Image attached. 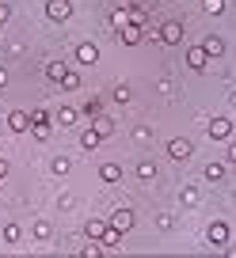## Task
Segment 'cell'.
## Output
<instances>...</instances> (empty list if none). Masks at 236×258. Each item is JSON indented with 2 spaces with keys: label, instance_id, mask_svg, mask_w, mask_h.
<instances>
[{
  "label": "cell",
  "instance_id": "cell-1",
  "mask_svg": "<svg viewBox=\"0 0 236 258\" xmlns=\"http://www.w3.org/2000/svg\"><path fill=\"white\" fill-rule=\"evenodd\" d=\"M156 42H160V46H175V42H183V23L168 19V23L156 31Z\"/></svg>",
  "mask_w": 236,
  "mask_h": 258
},
{
  "label": "cell",
  "instance_id": "cell-2",
  "mask_svg": "<svg viewBox=\"0 0 236 258\" xmlns=\"http://www.w3.org/2000/svg\"><path fill=\"white\" fill-rule=\"evenodd\" d=\"M46 16L57 19V23H65V19L73 16V4H69V0H46Z\"/></svg>",
  "mask_w": 236,
  "mask_h": 258
},
{
  "label": "cell",
  "instance_id": "cell-3",
  "mask_svg": "<svg viewBox=\"0 0 236 258\" xmlns=\"http://www.w3.org/2000/svg\"><path fill=\"white\" fill-rule=\"evenodd\" d=\"M206 239H210L213 247H225V243H228V224H225V220H213V224L206 228Z\"/></svg>",
  "mask_w": 236,
  "mask_h": 258
},
{
  "label": "cell",
  "instance_id": "cell-4",
  "mask_svg": "<svg viewBox=\"0 0 236 258\" xmlns=\"http://www.w3.org/2000/svg\"><path fill=\"white\" fill-rule=\"evenodd\" d=\"M206 133H210L213 141H228V133H232V121H228V118H210Z\"/></svg>",
  "mask_w": 236,
  "mask_h": 258
},
{
  "label": "cell",
  "instance_id": "cell-5",
  "mask_svg": "<svg viewBox=\"0 0 236 258\" xmlns=\"http://www.w3.org/2000/svg\"><path fill=\"white\" fill-rule=\"evenodd\" d=\"M111 224L118 228V232H130V228L137 224V217H133L130 209H114V213H111Z\"/></svg>",
  "mask_w": 236,
  "mask_h": 258
},
{
  "label": "cell",
  "instance_id": "cell-6",
  "mask_svg": "<svg viewBox=\"0 0 236 258\" xmlns=\"http://www.w3.org/2000/svg\"><path fill=\"white\" fill-rule=\"evenodd\" d=\"M206 61H210L206 46H191V49H187V64L195 69V73H202V69H206Z\"/></svg>",
  "mask_w": 236,
  "mask_h": 258
},
{
  "label": "cell",
  "instance_id": "cell-7",
  "mask_svg": "<svg viewBox=\"0 0 236 258\" xmlns=\"http://www.w3.org/2000/svg\"><path fill=\"white\" fill-rule=\"evenodd\" d=\"M191 152H195V148H191V141H183V137L168 141V156H171V160H187Z\"/></svg>",
  "mask_w": 236,
  "mask_h": 258
},
{
  "label": "cell",
  "instance_id": "cell-8",
  "mask_svg": "<svg viewBox=\"0 0 236 258\" xmlns=\"http://www.w3.org/2000/svg\"><path fill=\"white\" fill-rule=\"evenodd\" d=\"M8 125H12V133H31V114L12 110V114H8Z\"/></svg>",
  "mask_w": 236,
  "mask_h": 258
},
{
  "label": "cell",
  "instance_id": "cell-9",
  "mask_svg": "<svg viewBox=\"0 0 236 258\" xmlns=\"http://www.w3.org/2000/svg\"><path fill=\"white\" fill-rule=\"evenodd\" d=\"M111 228V220H103V217H91L88 224H84V235L88 239H103V232Z\"/></svg>",
  "mask_w": 236,
  "mask_h": 258
},
{
  "label": "cell",
  "instance_id": "cell-10",
  "mask_svg": "<svg viewBox=\"0 0 236 258\" xmlns=\"http://www.w3.org/2000/svg\"><path fill=\"white\" fill-rule=\"evenodd\" d=\"M118 38H122V46H137V42L145 38V31H141L137 23H126L122 31H118Z\"/></svg>",
  "mask_w": 236,
  "mask_h": 258
},
{
  "label": "cell",
  "instance_id": "cell-11",
  "mask_svg": "<svg viewBox=\"0 0 236 258\" xmlns=\"http://www.w3.org/2000/svg\"><path fill=\"white\" fill-rule=\"evenodd\" d=\"M76 61H80V64H96L99 61L96 42H80V46H76Z\"/></svg>",
  "mask_w": 236,
  "mask_h": 258
},
{
  "label": "cell",
  "instance_id": "cell-12",
  "mask_svg": "<svg viewBox=\"0 0 236 258\" xmlns=\"http://www.w3.org/2000/svg\"><path fill=\"white\" fill-rule=\"evenodd\" d=\"M50 171H54V175H69V171H73V156H54V160H50Z\"/></svg>",
  "mask_w": 236,
  "mask_h": 258
},
{
  "label": "cell",
  "instance_id": "cell-13",
  "mask_svg": "<svg viewBox=\"0 0 236 258\" xmlns=\"http://www.w3.org/2000/svg\"><path fill=\"white\" fill-rule=\"evenodd\" d=\"M65 73H69L65 61H50V64H46V76H50V80H57V84L65 80Z\"/></svg>",
  "mask_w": 236,
  "mask_h": 258
},
{
  "label": "cell",
  "instance_id": "cell-14",
  "mask_svg": "<svg viewBox=\"0 0 236 258\" xmlns=\"http://www.w3.org/2000/svg\"><path fill=\"white\" fill-rule=\"evenodd\" d=\"M99 178H103V182H118V178H122V167H118V163H103V167H99Z\"/></svg>",
  "mask_w": 236,
  "mask_h": 258
},
{
  "label": "cell",
  "instance_id": "cell-15",
  "mask_svg": "<svg viewBox=\"0 0 236 258\" xmlns=\"http://www.w3.org/2000/svg\"><path fill=\"white\" fill-rule=\"evenodd\" d=\"M126 23H130V8H114L111 12V27H114V31H122Z\"/></svg>",
  "mask_w": 236,
  "mask_h": 258
},
{
  "label": "cell",
  "instance_id": "cell-16",
  "mask_svg": "<svg viewBox=\"0 0 236 258\" xmlns=\"http://www.w3.org/2000/svg\"><path fill=\"white\" fill-rule=\"evenodd\" d=\"M202 46H206V53H210V57H221V53H225V42H221L217 34H210V38H206Z\"/></svg>",
  "mask_w": 236,
  "mask_h": 258
},
{
  "label": "cell",
  "instance_id": "cell-17",
  "mask_svg": "<svg viewBox=\"0 0 236 258\" xmlns=\"http://www.w3.org/2000/svg\"><path fill=\"white\" fill-rule=\"evenodd\" d=\"M118 239H122V232H118V228L111 224V228H107V232H103V239H99V243H103L107 250H114V247H118Z\"/></svg>",
  "mask_w": 236,
  "mask_h": 258
},
{
  "label": "cell",
  "instance_id": "cell-18",
  "mask_svg": "<svg viewBox=\"0 0 236 258\" xmlns=\"http://www.w3.org/2000/svg\"><path fill=\"white\" fill-rule=\"evenodd\" d=\"M99 141H103V133H99V129H84V133H80V145H84V148H96Z\"/></svg>",
  "mask_w": 236,
  "mask_h": 258
},
{
  "label": "cell",
  "instance_id": "cell-19",
  "mask_svg": "<svg viewBox=\"0 0 236 258\" xmlns=\"http://www.w3.org/2000/svg\"><path fill=\"white\" fill-rule=\"evenodd\" d=\"M137 178H141V182H153V178H156V163H137Z\"/></svg>",
  "mask_w": 236,
  "mask_h": 258
},
{
  "label": "cell",
  "instance_id": "cell-20",
  "mask_svg": "<svg viewBox=\"0 0 236 258\" xmlns=\"http://www.w3.org/2000/svg\"><path fill=\"white\" fill-rule=\"evenodd\" d=\"M206 178H210V182L225 178V163H206Z\"/></svg>",
  "mask_w": 236,
  "mask_h": 258
},
{
  "label": "cell",
  "instance_id": "cell-21",
  "mask_svg": "<svg viewBox=\"0 0 236 258\" xmlns=\"http://www.w3.org/2000/svg\"><path fill=\"white\" fill-rule=\"evenodd\" d=\"M179 202H183V205H198V186H183Z\"/></svg>",
  "mask_w": 236,
  "mask_h": 258
},
{
  "label": "cell",
  "instance_id": "cell-22",
  "mask_svg": "<svg viewBox=\"0 0 236 258\" xmlns=\"http://www.w3.org/2000/svg\"><path fill=\"white\" fill-rule=\"evenodd\" d=\"M4 239H8V243H19V239H23V228H19V224H4Z\"/></svg>",
  "mask_w": 236,
  "mask_h": 258
},
{
  "label": "cell",
  "instance_id": "cell-23",
  "mask_svg": "<svg viewBox=\"0 0 236 258\" xmlns=\"http://www.w3.org/2000/svg\"><path fill=\"white\" fill-rule=\"evenodd\" d=\"M202 8H206V16H221V12H225V0H202Z\"/></svg>",
  "mask_w": 236,
  "mask_h": 258
},
{
  "label": "cell",
  "instance_id": "cell-24",
  "mask_svg": "<svg viewBox=\"0 0 236 258\" xmlns=\"http://www.w3.org/2000/svg\"><path fill=\"white\" fill-rule=\"evenodd\" d=\"M57 121H61V125H76L80 118H76V110H73V106H65V110L57 114Z\"/></svg>",
  "mask_w": 236,
  "mask_h": 258
},
{
  "label": "cell",
  "instance_id": "cell-25",
  "mask_svg": "<svg viewBox=\"0 0 236 258\" xmlns=\"http://www.w3.org/2000/svg\"><path fill=\"white\" fill-rule=\"evenodd\" d=\"M61 88H65V91H80V76H76V73H65Z\"/></svg>",
  "mask_w": 236,
  "mask_h": 258
},
{
  "label": "cell",
  "instance_id": "cell-26",
  "mask_svg": "<svg viewBox=\"0 0 236 258\" xmlns=\"http://www.w3.org/2000/svg\"><path fill=\"white\" fill-rule=\"evenodd\" d=\"M34 239H50V224H46V220H34Z\"/></svg>",
  "mask_w": 236,
  "mask_h": 258
},
{
  "label": "cell",
  "instance_id": "cell-27",
  "mask_svg": "<svg viewBox=\"0 0 236 258\" xmlns=\"http://www.w3.org/2000/svg\"><path fill=\"white\" fill-rule=\"evenodd\" d=\"M96 129L103 133V137H111V133H114V121L111 118H96Z\"/></svg>",
  "mask_w": 236,
  "mask_h": 258
},
{
  "label": "cell",
  "instance_id": "cell-28",
  "mask_svg": "<svg viewBox=\"0 0 236 258\" xmlns=\"http://www.w3.org/2000/svg\"><path fill=\"white\" fill-rule=\"evenodd\" d=\"M31 125H50V114L46 110H31Z\"/></svg>",
  "mask_w": 236,
  "mask_h": 258
},
{
  "label": "cell",
  "instance_id": "cell-29",
  "mask_svg": "<svg viewBox=\"0 0 236 258\" xmlns=\"http://www.w3.org/2000/svg\"><path fill=\"white\" fill-rule=\"evenodd\" d=\"M114 99H118V103H130V99H133V91L122 84V88H114Z\"/></svg>",
  "mask_w": 236,
  "mask_h": 258
},
{
  "label": "cell",
  "instance_id": "cell-30",
  "mask_svg": "<svg viewBox=\"0 0 236 258\" xmlns=\"http://www.w3.org/2000/svg\"><path fill=\"white\" fill-rule=\"evenodd\" d=\"M171 224H175V217H171V213H160V217H156V228H164V232H168Z\"/></svg>",
  "mask_w": 236,
  "mask_h": 258
},
{
  "label": "cell",
  "instance_id": "cell-31",
  "mask_svg": "<svg viewBox=\"0 0 236 258\" xmlns=\"http://www.w3.org/2000/svg\"><path fill=\"white\" fill-rule=\"evenodd\" d=\"M130 23H137V27L145 23V8H130Z\"/></svg>",
  "mask_w": 236,
  "mask_h": 258
},
{
  "label": "cell",
  "instance_id": "cell-32",
  "mask_svg": "<svg viewBox=\"0 0 236 258\" xmlns=\"http://www.w3.org/2000/svg\"><path fill=\"white\" fill-rule=\"evenodd\" d=\"M12 19V4H0V23H8Z\"/></svg>",
  "mask_w": 236,
  "mask_h": 258
},
{
  "label": "cell",
  "instance_id": "cell-33",
  "mask_svg": "<svg viewBox=\"0 0 236 258\" xmlns=\"http://www.w3.org/2000/svg\"><path fill=\"white\" fill-rule=\"evenodd\" d=\"M8 171H12V167H8V160H4V156H0V182H4V178H8Z\"/></svg>",
  "mask_w": 236,
  "mask_h": 258
},
{
  "label": "cell",
  "instance_id": "cell-34",
  "mask_svg": "<svg viewBox=\"0 0 236 258\" xmlns=\"http://www.w3.org/2000/svg\"><path fill=\"white\" fill-rule=\"evenodd\" d=\"M0 88H8V69L0 64Z\"/></svg>",
  "mask_w": 236,
  "mask_h": 258
},
{
  "label": "cell",
  "instance_id": "cell-35",
  "mask_svg": "<svg viewBox=\"0 0 236 258\" xmlns=\"http://www.w3.org/2000/svg\"><path fill=\"white\" fill-rule=\"evenodd\" d=\"M228 163H236V141L228 145Z\"/></svg>",
  "mask_w": 236,
  "mask_h": 258
}]
</instances>
